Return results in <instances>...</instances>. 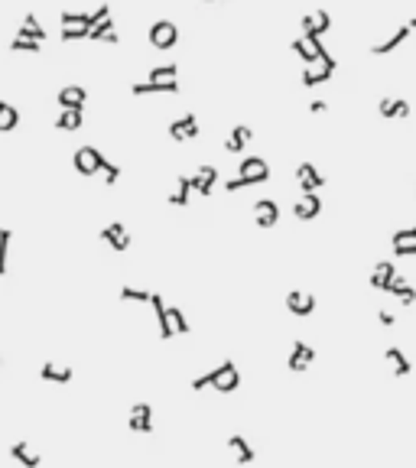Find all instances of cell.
<instances>
[{"instance_id": "603a6c76", "label": "cell", "mask_w": 416, "mask_h": 468, "mask_svg": "<svg viewBox=\"0 0 416 468\" xmlns=\"http://www.w3.org/2000/svg\"><path fill=\"white\" fill-rule=\"evenodd\" d=\"M384 293L397 296V299H400L404 306H413V303H416V286H410V283H406V280H404V277H393V280H391V286H387Z\"/></svg>"}, {"instance_id": "f1b7e54d", "label": "cell", "mask_w": 416, "mask_h": 468, "mask_svg": "<svg viewBox=\"0 0 416 468\" xmlns=\"http://www.w3.org/2000/svg\"><path fill=\"white\" fill-rule=\"evenodd\" d=\"M176 183H179V185H176V192L170 196V205L185 209V205H189V196H192V179H189V176H179Z\"/></svg>"}, {"instance_id": "7bdbcfd3", "label": "cell", "mask_w": 416, "mask_h": 468, "mask_svg": "<svg viewBox=\"0 0 416 468\" xmlns=\"http://www.w3.org/2000/svg\"><path fill=\"white\" fill-rule=\"evenodd\" d=\"M378 322L384 325V329H393V322H397V319H393L391 309H378Z\"/></svg>"}, {"instance_id": "6da1fadb", "label": "cell", "mask_w": 416, "mask_h": 468, "mask_svg": "<svg viewBox=\"0 0 416 468\" xmlns=\"http://www.w3.org/2000/svg\"><path fill=\"white\" fill-rule=\"evenodd\" d=\"M205 387L218 390V394H234V390L241 387V374L234 368V361H221V364H215L208 374H202V377L192 381V390H205Z\"/></svg>"}, {"instance_id": "1f68e13d", "label": "cell", "mask_w": 416, "mask_h": 468, "mask_svg": "<svg viewBox=\"0 0 416 468\" xmlns=\"http://www.w3.org/2000/svg\"><path fill=\"white\" fill-rule=\"evenodd\" d=\"M176 75H179V65L170 62V65H157V69H150V82H176Z\"/></svg>"}, {"instance_id": "4dcf8cb0", "label": "cell", "mask_w": 416, "mask_h": 468, "mask_svg": "<svg viewBox=\"0 0 416 468\" xmlns=\"http://www.w3.org/2000/svg\"><path fill=\"white\" fill-rule=\"evenodd\" d=\"M16 124H20V111L13 104H7V101H0V134L16 130Z\"/></svg>"}, {"instance_id": "836d02e7", "label": "cell", "mask_w": 416, "mask_h": 468, "mask_svg": "<svg viewBox=\"0 0 416 468\" xmlns=\"http://www.w3.org/2000/svg\"><path fill=\"white\" fill-rule=\"evenodd\" d=\"M293 52H299V59L306 62V69H309V65H316V62H319L316 49H312V46H309V43H306V39H303V36H299V39H296V43H293Z\"/></svg>"}, {"instance_id": "83f0119b", "label": "cell", "mask_w": 416, "mask_h": 468, "mask_svg": "<svg viewBox=\"0 0 416 468\" xmlns=\"http://www.w3.org/2000/svg\"><path fill=\"white\" fill-rule=\"evenodd\" d=\"M10 456L16 458L23 468H39V462H43L36 452H30V443H13L10 445Z\"/></svg>"}, {"instance_id": "8d00e7d4", "label": "cell", "mask_w": 416, "mask_h": 468, "mask_svg": "<svg viewBox=\"0 0 416 468\" xmlns=\"http://www.w3.org/2000/svg\"><path fill=\"white\" fill-rule=\"evenodd\" d=\"M391 244H393V247L416 244V228H400V231H393V234H391Z\"/></svg>"}, {"instance_id": "44dd1931", "label": "cell", "mask_w": 416, "mask_h": 468, "mask_svg": "<svg viewBox=\"0 0 416 468\" xmlns=\"http://www.w3.org/2000/svg\"><path fill=\"white\" fill-rule=\"evenodd\" d=\"M293 215L299 218V222H312V218H319V215H322V202H319V196H303L299 202H296Z\"/></svg>"}, {"instance_id": "2e32d148", "label": "cell", "mask_w": 416, "mask_h": 468, "mask_svg": "<svg viewBox=\"0 0 416 468\" xmlns=\"http://www.w3.org/2000/svg\"><path fill=\"white\" fill-rule=\"evenodd\" d=\"M130 430L153 432V407L150 403H134V410H130Z\"/></svg>"}, {"instance_id": "f35d334b", "label": "cell", "mask_w": 416, "mask_h": 468, "mask_svg": "<svg viewBox=\"0 0 416 468\" xmlns=\"http://www.w3.org/2000/svg\"><path fill=\"white\" fill-rule=\"evenodd\" d=\"M62 26H85V30H88V13L62 10Z\"/></svg>"}, {"instance_id": "277c9868", "label": "cell", "mask_w": 416, "mask_h": 468, "mask_svg": "<svg viewBox=\"0 0 416 468\" xmlns=\"http://www.w3.org/2000/svg\"><path fill=\"white\" fill-rule=\"evenodd\" d=\"M179 43V26L170 23V20H157V23L150 26V46H157V49H172Z\"/></svg>"}, {"instance_id": "ffe728a7", "label": "cell", "mask_w": 416, "mask_h": 468, "mask_svg": "<svg viewBox=\"0 0 416 468\" xmlns=\"http://www.w3.org/2000/svg\"><path fill=\"white\" fill-rule=\"evenodd\" d=\"M130 91H134L137 98H140V95H176V91H179V82H137Z\"/></svg>"}, {"instance_id": "3957f363", "label": "cell", "mask_w": 416, "mask_h": 468, "mask_svg": "<svg viewBox=\"0 0 416 468\" xmlns=\"http://www.w3.org/2000/svg\"><path fill=\"white\" fill-rule=\"evenodd\" d=\"M312 361H316V348L306 345L303 338H296L293 348H290V358H286V368L293 374H303V371L312 368Z\"/></svg>"}, {"instance_id": "f6af8a7d", "label": "cell", "mask_w": 416, "mask_h": 468, "mask_svg": "<svg viewBox=\"0 0 416 468\" xmlns=\"http://www.w3.org/2000/svg\"><path fill=\"white\" fill-rule=\"evenodd\" d=\"M325 108H329L325 101H312V104H309V111H312V114H322V111H325Z\"/></svg>"}, {"instance_id": "b9f144b4", "label": "cell", "mask_w": 416, "mask_h": 468, "mask_svg": "<svg viewBox=\"0 0 416 468\" xmlns=\"http://www.w3.org/2000/svg\"><path fill=\"white\" fill-rule=\"evenodd\" d=\"M10 49L13 52H39V46H36V43H26V39H13Z\"/></svg>"}, {"instance_id": "60d3db41", "label": "cell", "mask_w": 416, "mask_h": 468, "mask_svg": "<svg viewBox=\"0 0 416 468\" xmlns=\"http://www.w3.org/2000/svg\"><path fill=\"white\" fill-rule=\"evenodd\" d=\"M88 33L91 30H85V26H62V39H69V43L72 39H88Z\"/></svg>"}, {"instance_id": "484cf974", "label": "cell", "mask_w": 416, "mask_h": 468, "mask_svg": "<svg viewBox=\"0 0 416 468\" xmlns=\"http://www.w3.org/2000/svg\"><path fill=\"white\" fill-rule=\"evenodd\" d=\"M228 449L238 456V462H241V465H251V462L257 458V452L251 449V443H247L244 436H231V439H228Z\"/></svg>"}, {"instance_id": "f546056e", "label": "cell", "mask_w": 416, "mask_h": 468, "mask_svg": "<svg viewBox=\"0 0 416 468\" xmlns=\"http://www.w3.org/2000/svg\"><path fill=\"white\" fill-rule=\"evenodd\" d=\"M82 121H85V114L82 111H62L59 117H56V130H65V134L82 130Z\"/></svg>"}, {"instance_id": "7c38bea8", "label": "cell", "mask_w": 416, "mask_h": 468, "mask_svg": "<svg viewBox=\"0 0 416 468\" xmlns=\"http://www.w3.org/2000/svg\"><path fill=\"white\" fill-rule=\"evenodd\" d=\"M85 88H78V85H65L56 95V101H59V108L62 111H85Z\"/></svg>"}, {"instance_id": "7a4b0ae2", "label": "cell", "mask_w": 416, "mask_h": 468, "mask_svg": "<svg viewBox=\"0 0 416 468\" xmlns=\"http://www.w3.org/2000/svg\"><path fill=\"white\" fill-rule=\"evenodd\" d=\"M270 179V166L260 156H244L241 166H238V179L224 183L228 192H238V189H247V185H257V183H267Z\"/></svg>"}, {"instance_id": "ab89813d", "label": "cell", "mask_w": 416, "mask_h": 468, "mask_svg": "<svg viewBox=\"0 0 416 468\" xmlns=\"http://www.w3.org/2000/svg\"><path fill=\"white\" fill-rule=\"evenodd\" d=\"M111 33H114V20H101L98 26H95V30H91V33H88V39H108Z\"/></svg>"}, {"instance_id": "9a60e30c", "label": "cell", "mask_w": 416, "mask_h": 468, "mask_svg": "<svg viewBox=\"0 0 416 468\" xmlns=\"http://www.w3.org/2000/svg\"><path fill=\"white\" fill-rule=\"evenodd\" d=\"M413 30H416V16H413V20H406V23L400 26V30H397L393 36H387V39H384V43H378V46H374V49H371V52H374V56H387V52H391V49H397V46H400V43H404V39L410 36Z\"/></svg>"}, {"instance_id": "7402d4cb", "label": "cell", "mask_w": 416, "mask_h": 468, "mask_svg": "<svg viewBox=\"0 0 416 468\" xmlns=\"http://www.w3.org/2000/svg\"><path fill=\"white\" fill-rule=\"evenodd\" d=\"M378 111H380V117H410V101H404V98H380V104H378Z\"/></svg>"}, {"instance_id": "e0dca14e", "label": "cell", "mask_w": 416, "mask_h": 468, "mask_svg": "<svg viewBox=\"0 0 416 468\" xmlns=\"http://www.w3.org/2000/svg\"><path fill=\"white\" fill-rule=\"evenodd\" d=\"M150 306L157 312V322H159V338H172V325H170V309L163 303L159 293H150Z\"/></svg>"}, {"instance_id": "8fae6325", "label": "cell", "mask_w": 416, "mask_h": 468, "mask_svg": "<svg viewBox=\"0 0 416 468\" xmlns=\"http://www.w3.org/2000/svg\"><path fill=\"white\" fill-rule=\"evenodd\" d=\"M329 26H332V16L325 10H312L303 16V36H316L322 39L325 33H329Z\"/></svg>"}, {"instance_id": "4fadbf2b", "label": "cell", "mask_w": 416, "mask_h": 468, "mask_svg": "<svg viewBox=\"0 0 416 468\" xmlns=\"http://www.w3.org/2000/svg\"><path fill=\"white\" fill-rule=\"evenodd\" d=\"M192 179V192H198V196H211V189H215V183H218V169L215 166H198L196 176H189Z\"/></svg>"}, {"instance_id": "9c48e42d", "label": "cell", "mask_w": 416, "mask_h": 468, "mask_svg": "<svg viewBox=\"0 0 416 468\" xmlns=\"http://www.w3.org/2000/svg\"><path fill=\"white\" fill-rule=\"evenodd\" d=\"M198 134H202V130H198V117H196V114H183L179 121L170 124V137L176 140V143H183V140H196Z\"/></svg>"}, {"instance_id": "ac0fdd59", "label": "cell", "mask_w": 416, "mask_h": 468, "mask_svg": "<svg viewBox=\"0 0 416 468\" xmlns=\"http://www.w3.org/2000/svg\"><path fill=\"white\" fill-rule=\"evenodd\" d=\"M251 140H254V130H251L247 124H238L231 134H228V140H224V150H228V153H241Z\"/></svg>"}, {"instance_id": "52a82bcc", "label": "cell", "mask_w": 416, "mask_h": 468, "mask_svg": "<svg viewBox=\"0 0 416 468\" xmlns=\"http://www.w3.org/2000/svg\"><path fill=\"white\" fill-rule=\"evenodd\" d=\"M286 309H290L293 316H299V319H306V316L316 312V296L306 293V290H290V293H286Z\"/></svg>"}, {"instance_id": "cb8c5ba5", "label": "cell", "mask_w": 416, "mask_h": 468, "mask_svg": "<svg viewBox=\"0 0 416 468\" xmlns=\"http://www.w3.org/2000/svg\"><path fill=\"white\" fill-rule=\"evenodd\" d=\"M39 377H43V381H52V384H69V381H72V368L46 361V364L39 368Z\"/></svg>"}, {"instance_id": "5b68a950", "label": "cell", "mask_w": 416, "mask_h": 468, "mask_svg": "<svg viewBox=\"0 0 416 468\" xmlns=\"http://www.w3.org/2000/svg\"><path fill=\"white\" fill-rule=\"evenodd\" d=\"M101 163H104V156H101L98 147H78L75 150V169H78L82 176L101 173Z\"/></svg>"}, {"instance_id": "4316f807", "label": "cell", "mask_w": 416, "mask_h": 468, "mask_svg": "<svg viewBox=\"0 0 416 468\" xmlns=\"http://www.w3.org/2000/svg\"><path fill=\"white\" fill-rule=\"evenodd\" d=\"M16 39H26V43H36V46H43V39H46V30L39 26L36 16H26V26H20Z\"/></svg>"}, {"instance_id": "d590c367", "label": "cell", "mask_w": 416, "mask_h": 468, "mask_svg": "<svg viewBox=\"0 0 416 468\" xmlns=\"http://www.w3.org/2000/svg\"><path fill=\"white\" fill-rule=\"evenodd\" d=\"M121 303H150V293L147 290H137V286H124Z\"/></svg>"}, {"instance_id": "d6986e66", "label": "cell", "mask_w": 416, "mask_h": 468, "mask_svg": "<svg viewBox=\"0 0 416 468\" xmlns=\"http://www.w3.org/2000/svg\"><path fill=\"white\" fill-rule=\"evenodd\" d=\"M393 277H397V267H393V260H380L378 267L371 270V286L384 293V290L391 286V280H393Z\"/></svg>"}, {"instance_id": "ba28073f", "label": "cell", "mask_w": 416, "mask_h": 468, "mask_svg": "<svg viewBox=\"0 0 416 468\" xmlns=\"http://www.w3.org/2000/svg\"><path fill=\"white\" fill-rule=\"evenodd\" d=\"M296 179H299V189H303V196H316V189H322V185H325L322 173H319L312 163H299V166H296Z\"/></svg>"}, {"instance_id": "ee69618b", "label": "cell", "mask_w": 416, "mask_h": 468, "mask_svg": "<svg viewBox=\"0 0 416 468\" xmlns=\"http://www.w3.org/2000/svg\"><path fill=\"white\" fill-rule=\"evenodd\" d=\"M397 257H416V244H404V247H393Z\"/></svg>"}, {"instance_id": "d4e9b609", "label": "cell", "mask_w": 416, "mask_h": 468, "mask_svg": "<svg viewBox=\"0 0 416 468\" xmlns=\"http://www.w3.org/2000/svg\"><path fill=\"white\" fill-rule=\"evenodd\" d=\"M384 358H387V364H391V371L397 374V377H410L413 364L406 361V355L400 351V348H387V351H384Z\"/></svg>"}, {"instance_id": "5bb4252c", "label": "cell", "mask_w": 416, "mask_h": 468, "mask_svg": "<svg viewBox=\"0 0 416 468\" xmlns=\"http://www.w3.org/2000/svg\"><path fill=\"white\" fill-rule=\"evenodd\" d=\"M254 224L257 228H273V224L280 222V205L273 202V198H260L257 205H254Z\"/></svg>"}, {"instance_id": "30bf717a", "label": "cell", "mask_w": 416, "mask_h": 468, "mask_svg": "<svg viewBox=\"0 0 416 468\" xmlns=\"http://www.w3.org/2000/svg\"><path fill=\"white\" fill-rule=\"evenodd\" d=\"M101 241H104V244H111L117 254H124V250L130 247V234H127V228H124L121 222H111V224H104V228H101Z\"/></svg>"}, {"instance_id": "e575fe53", "label": "cell", "mask_w": 416, "mask_h": 468, "mask_svg": "<svg viewBox=\"0 0 416 468\" xmlns=\"http://www.w3.org/2000/svg\"><path fill=\"white\" fill-rule=\"evenodd\" d=\"M10 237L13 234L7 228H0V277L7 273V260H10Z\"/></svg>"}, {"instance_id": "8992f818", "label": "cell", "mask_w": 416, "mask_h": 468, "mask_svg": "<svg viewBox=\"0 0 416 468\" xmlns=\"http://www.w3.org/2000/svg\"><path fill=\"white\" fill-rule=\"evenodd\" d=\"M332 72H335V59L325 52V56H319L316 65H309L306 72H303V85H306V88L322 85V82H329V78H332Z\"/></svg>"}, {"instance_id": "d6a6232c", "label": "cell", "mask_w": 416, "mask_h": 468, "mask_svg": "<svg viewBox=\"0 0 416 468\" xmlns=\"http://www.w3.org/2000/svg\"><path fill=\"white\" fill-rule=\"evenodd\" d=\"M170 309V325H172V335H185L189 332V319L183 316V309H176V306H166Z\"/></svg>"}, {"instance_id": "74e56055", "label": "cell", "mask_w": 416, "mask_h": 468, "mask_svg": "<svg viewBox=\"0 0 416 468\" xmlns=\"http://www.w3.org/2000/svg\"><path fill=\"white\" fill-rule=\"evenodd\" d=\"M101 173H104V185H114L117 179H121V166H117V163H111V160H104V163H101Z\"/></svg>"}]
</instances>
